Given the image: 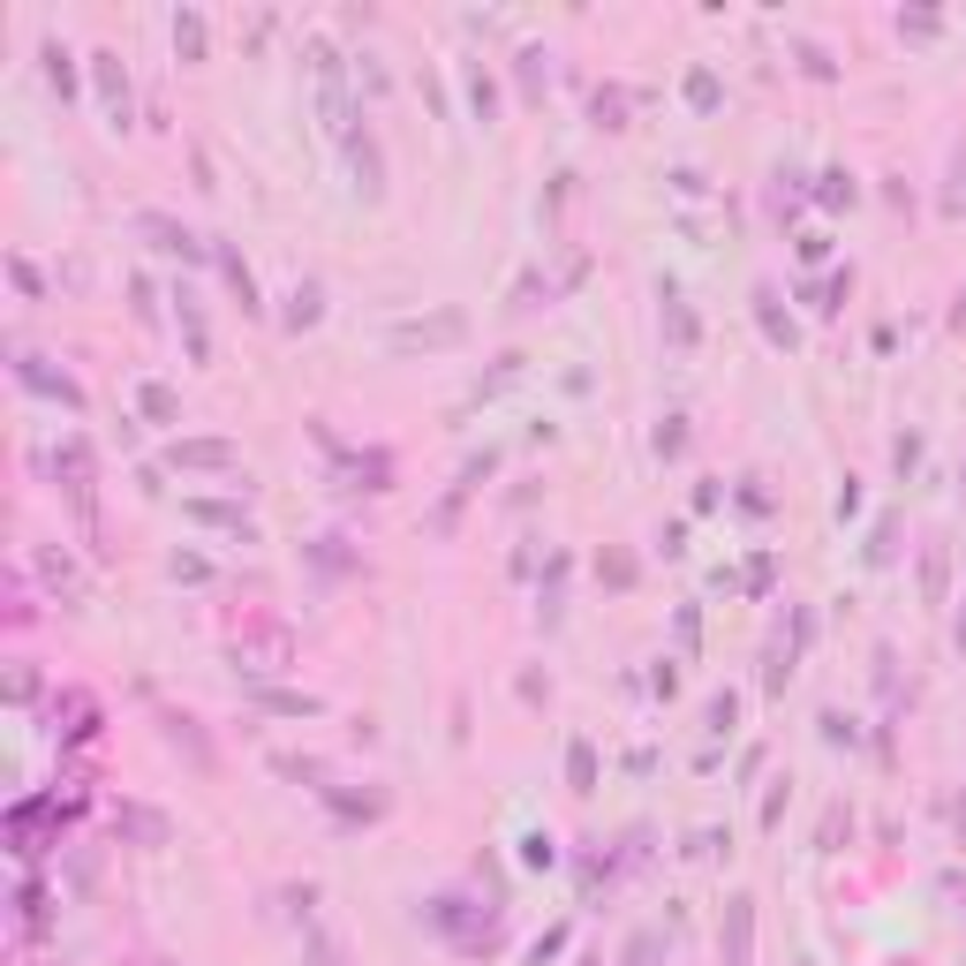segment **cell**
I'll return each instance as SVG.
<instances>
[{
  "label": "cell",
  "mask_w": 966,
  "mask_h": 966,
  "mask_svg": "<svg viewBox=\"0 0 966 966\" xmlns=\"http://www.w3.org/2000/svg\"><path fill=\"white\" fill-rule=\"evenodd\" d=\"M393 340H401V347H446V340H461V318L446 310V318H431V325H401Z\"/></svg>",
  "instance_id": "cell-6"
},
{
  "label": "cell",
  "mask_w": 966,
  "mask_h": 966,
  "mask_svg": "<svg viewBox=\"0 0 966 966\" xmlns=\"http://www.w3.org/2000/svg\"><path fill=\"white\" fill-rule=\"evenodd\" d=\"M99 61V91H106V114H114V129L129 122V76H122V61L114 53H91Z\"/></svg>",
  "instance_id": "cell-3"
},
{
  "label": "cell",
  "mask_w": 966,
  "mask_h": 966,
  "mask_svg": "<svg viewBox=\"0 0 966 966\" xmlns=\"http://www.w3.org/2000/svg\"><path fill=\"white\" fill-rule=\"evenodd\" d=\"M137 401H144V416H152V423H174V393H166V385H144Z\"/></svg>",
  "instance_id": "cell-11"
},
{
  "label": "cell",
  "mask_w": 966,
  "mask_h": 966,
  "mask_svg": "<svg viewBox=\"0 0 966 966\" xmlns=\"http://www.w3.org/2000/svg\"><path fill=\"white\" fill-rule=\"evenodd\" d=\"M174 469H234V446L227 438H189V446H174Z\"/></svg>",
  "instance_id": "cell-4"
},
{
  "label": "cell",
  "mask_w": 966,
  "mask_h": 966,
  "mask_svg": "<svg viewBox=\"0 0 966 966\" xmlns=\"http://www.w3.org/2000/svg\"><path fill=\"white\" fill-rule=\"evenodd\" d=\"M310 966H340V944H325L318 937V944H310Z\"/></svg>",
  "instance_id": "cell-15"
},
{
  "label": "cell",
  "mask_w": 966,
  "mask_h": 966,
  "mask_svg": "<svg viewBox=\"0 0 966 966\" xmlns=\"http://www.w3.org/2000/svg\"><path fill=\"white\" fill-rule=\"evenodd\" d=\"M46 76H53V91H61V99L76 91V76H68V53H61V46H46Z\"/></svg>",
  "instance_id": "cell-12"
},
{
  "label": "cell",
  "mask_w": 966,
  "mask_h": 966,
  "mask_svg": "<svg viewBox=\"0 0 966 966\" xmlns=\"http://www.w3.org/2000/svg\"><path fill=\"white\" fill-rule=\"evenodd\" d=\"M567 778H574V793H589V786H597V748H589V740H574V748H567Z\"/></svg>",
  "instance_id": "cell-8"
},
{
  "label": "cell",
  "mask_w": 966,
  "mask_h": 966,
  "mask_svg": "<svg viewBox=\"0 0 966 966\" xmlns=\"http://www.w3.org/2000/svg\"><path fill=\"white\" fill-rule=\"evenodd\" d=\"M733 717H740V702H733V695H717V702H710V733H733Z\"/></svg>",
  "instance_id": "cell-13"
},
{
  "label": "cell",
  "mask_w": 966,
  "mask_h": 966,
  "mask_svg": "<svg viewBox=\"0 0 966 966\" xmlns=\"http://www.w3.org/2000/svg\"><path fill=\"white\" fill-rule=\"evenodd\" d=\"M288 303H295V310H288V325H318V280H303Z\"/></svg>",
  "instance_id": "cell-9"
},
{
  "label": "cell",
  "mask_w": 966,
  "mask_h": 966,
  "mask_svg": "<svg viewBox=\"0 0 966 966\" xmlns=\"http://www.w3.org/2000/svg\"><path fill=\"white\" fill-rule=\"evenodd\" d=\"M15 378H23L30 393H46V401H61V408H84V393H76V378H61V370H46L38 355H23V363H15Z\"/></svg>",
  "instance_id": "cell-2"
},
{
  "label": "cell",
  "mask_w": 966,
  "mask_h": 966,
  "mask_svg": "<svg viewBox=\"0 0 966 966\" xmlns=\"http://www.w3.org/2000/svg\"><path fill=\"white\" fill-rule=\"evenodd\" d=\"M717 944H725V966H748V952H755V899H725Z\"/></svg>",
  "instance_id": "cell-1"
},
{
  "label": "cell",
  "mask_w": 966,
  "mask_h": 966,
  "mask_svg": "<svg viewBox=\"0 0 966 966\" xmlns=\"http://www.w3.org/2000/svg\"><path fill=\"white\" fill-rule=\"evenodd\" d=\"M823 204H853V181L846 174H823Z\"/></svg>",
  "instance_id": "cell-14"
},
{
  "label": "cell",
  "mask_w": 966,
  "mask_h": 966,
  "mask_svg": "<svg viewBox=\"0 0 966 966\" xmlns=\"http://www.w3.org/2000/svg\"><path fill=\"white\" fill-rule=\"evenodd\" d=\"M137 227H144V234H152V242H160V250H174V257H196V234H189V227H174V219H166V212H144V219H137Z\"/></svg>",
  "instance_id": "cell-7"
},
{
  "label": "cell",
  "mask_w": 966,
  "mask_h": 966,
  "mask_svg": "<svg viewBox=\"0 0 966 966\" xmlns=\"http://www.w3.org/2000/svg\"><path fill=\"white\" fill-rule=\"evenodd\" d=\"M318 84H325V114H332V129H347V91H340V53L318 46Z\"/></svg>",
  "instance_id": "cell-5"
},
{
  "label": "cell",
  "mask_w": 966,
  "mask_h": 966,
  "mask_svg": "<svg viewBox=\"0 0 966 966\" xmlns=\"http://www.w3.org/2000/svg\"><path fill=\"white\" fill-rule=\"evenodd\" d=\"M174 46L196 61V53H204V23H196V15H174Z\"/></svg>",
  "instance_id": "cell-10"
}]
</instances>
